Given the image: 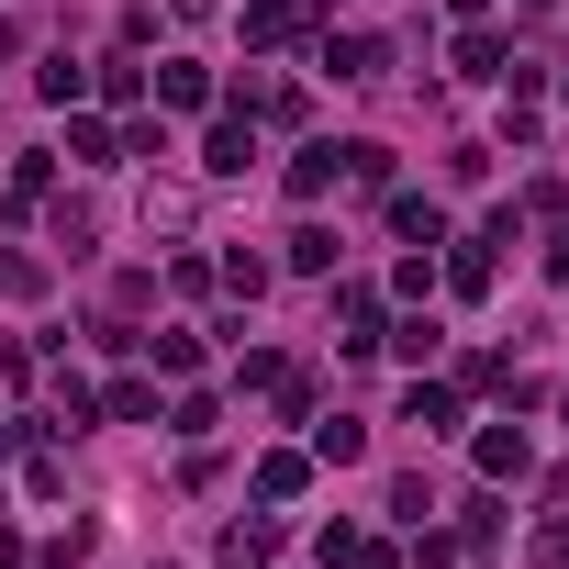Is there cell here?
<instances>
[{"label": "cell", "mask_w": 569, "mask_h": 569, "mask_svg": "<svg viewBox=\"0 0 569 569\" xmlns=\"http://www.w3.org/2000/svg\"><path fill=\"white\" fill-rule=\"evenodd\" d=\"M101 413H112V425H157V391H146V380H112V402H101Z\"/></svg>", "instance_id": "11"}, {"label": "cell", "mask_w": 569, "mask_h": 569, "mask_svg": "<svg viewBox=\"0 0 569 569\" xmlns=\"http://www.w3.org/2000/svg\"><path fill=\"white\" fill-rule=\"evenodd\" d=\"M480 469H491V480L525 469V425H491V436H480Z\"/></svg>", "instance_id": "13"}, {"label": "cell", "mask_w": 569, "mask_h": 569, "mask_svg": "<svg viewBox=\"0 0 569 569\" xmlns=\"http://www.w3.org/2000/svg\"><path fill=\"white\" fill-rule=\"evenodd\" d=\"M302 480H313V469H302V458H257V491H268V502H291V491H302Z\"/></svg>", "instance_id": "14"}, {"label": "cell", "mask_w": 569, "mask_h": 569, "mask_svg": "<svg viewBox=\"0 0 569 569\" xmlns=\"http://www.w3.org/2000/svg\"><path fill=\"white\" fill-rule=\"evenodd\" d=\"M325 68H336V79H380V46H369V34H336Z\"/></svg>", "instance_id": "7"}, {"label": "cell", "mask_w": 569, "mask_h": 569, "mask_svg": "<svg viewBox=\"0 0 569 569\" xmlns=\"http://www.w3.org/2000/svg\"><path fill=\"white\" fill-rule=\"evenodd\" d=\"M536 569H569V513H558V525H536Z\"/></svg>", "instance_id": "16"}, {"label": "cell", "mask_w": 569, "mask_h": 569, "mask_svg": "<svg viewBox=\"0 0 569 569\" xmlns=\"http://www.w3.org/2000/svg\"><path fill=\"white\" fill-rule=\"evenodd\" d=\"M336 325H347V347H369V325H380V302H369V291H336Z\"/></svg>", "instance_id": "15"}, {"label": "cell", "mask_w": 569, "mask_h": 569, "mask_svg": "<svg viewBox=\"0 0 569 569\" xmlns=\"http://www.w3.org/2000/svg\"><path fill=\"white\" fill-rule=\"evenodd\" d=\"M458 68H469V79H513V46H502V34H469Z\"/></svg>", "instance_id": "8"}, {"label": "cell", "mask_w": 569, "mask_h": 569, "mask_svg": "<svg viewBox=\"0 0 569 569\" xmlns=\"http://www.w3.org/2000/svg\"><path fill=\"white\" fill-rule=\"evenodd\" d=\"M246 157H257V146H246V123H212V146H201V168H212V179H234Z\"/></svg>", "instance_id": "9"}, {"label": "cell", "mask_w": 569, "mask_h": 569, "mask_svg": "<svg viewBox=\"0 0 569 569\" xmlns=\"http://www.w3.org/2000/svg\"><path fill=\"white\" fill-rule=\"evenodd\" d=\"M0 569H23V536H12V525H0Z\"/></svg>", "instance_id": "17"}, {"label": "cell", "mask_w": 569, "mask_h": 569, "mask_svg": "<svg viewBox=\"0 0 569 569\" xmlns=\"http://www.w3.org/2000/svg\"><path fill=\"white\" fill-rule=\"evenodd\" d=\"M402 425H425V436H447V425H458V391H436V380H413V391H402Z\"/></svg>", "instance_id": "4"}, {"label": "cell", "mask_w": 569, "mask_h": 569, "mask_svg": "<svg viewBox=\"0 0 569 569\" xmlns=\"http://www.w3.org/2000/svg\"><path fill=\"white\" fill-rule=\"evenodd\" d=\"M491 246H502V234H491V223H480V234H469V246H458V257H447V279H458V291H469V302H480V291H491Z\"/></svg>", "instance_id": "1"}, {"label": "cell", "mask_w": 569, "mask_h": 569, "mask_svg": "<svg viewBox=\"0 0 569 569\" xmlns=\"http://www.w3.org/2000/svg\"><path fill=\"white\" fill-rule=\"evenodd\" d=\"M291 23H302L291 0H257V12H246V46H291Z\"/></svg>", "instance_id": "10"}, {"label": "cell", "mask_w": 569, "mask_h": 569, "mask_svg": "<svg viewBox=\"0 0 569 569\" xmlns=\"http://www.w3.org/2000/svg\"><path fill=\"white\" fill-rule=\"evenodd\" d=\"M313 458H336V469H347V458H369V436L336 413V425H313Z\"/></svg>", "instance_id": "12"}, {"label": "cell", "mask_w": 569, "mask_h": 569, "mask_svg": "<svg viewBox=\"0 0 569 569\" xmlns=\"http://www.w3.org/2000/svg\"><path fill=\"white\" fill-rule=\"evenodd\" d=\"M336 168H347V146H313V157H291V201H325V190H336Z\"/></svg>", "instance_id": "3"}, {"label": "cell", "mask_w": 569, "mask_h": 569, "mask_svg": "<svg viewBox=\"0 0 569 569\" xmlns=\"http://www.w3.org/2000/svg\"><path fill=\"white\" fill-rule=\"evenodd\" d=\"M157 101H168V112H201V101H212V79H201L190 57H168V68H157Z\"/></svg>", "instance_id": "2"}, {"label": "cell", "mask_w": 569, "mask_h": 569, "mask_svg": "<svg viewBox=\"0 0 569 569\" xmlns=\"http://www.w3.org/2000/svg\"><path fill=\"white\" fill-rule=\"evenodd\" d=\"M391 223H402V234H413V246H425V257H436V246H447V212H436V201H413V190H402V201H391Z\"/></svg>", "instance_id": "6"}, {"label": "cell", "mask_w": 569, "mask_h": 569, "mask_svg": "<svg viewBox=\"0 0 569 569\" xmlns=\"http://www.w3.org/2000/svg\"><path fill=\"white\" fill-rule=\"evenodd\" d=\"M279 558V525H223V569H268Z\"/></svg>", "instance_id": "5"}]
</instances>
